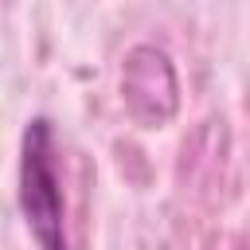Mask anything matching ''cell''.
<instances>
[{
    "mask_svg": "<svg viewBox=\"0 0 250 250\" xmlns=\"http://www.w3.org/2000/svg\"><path fill=\"white\" fill-rule=\"evenodd\" d=\"M20 211L39 250H70L66 246V203L62 180L55 164V129L47 117H31L20 148Z\"/></svg>",
    "mask_w": 250,
    "mask_h": 250,
    "instance_id": "cell-1",
    "label": "cell"
},
{
    "mask_svg": "<svg viewBox=\"0 0 250 250\" xmlns=\"http://www.w3.org/2000/svg\"><path fill=\"white\" fill-rule=\"evenodd\" d=\"M121 105L141 129H160L180 109V78L164 47L137 43L121 62Z\"/></svg>",
    "mask_w": 250,
    "mask_h": 250,
    "instance_id": "cell-2",
    "label": "cell"
}]
</instances>
